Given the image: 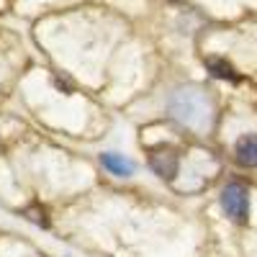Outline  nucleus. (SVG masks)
I'll use <instances>...</instances> for the list:
<instances>
[{"label":"nucleus","mask_w":257,"mask_h":257,"mask_svg":"<svg viewBox=\"0 0 257 257\" xmlns=\"http://www.w3.org/2000/svg\"><path fill=\"white\" fill-rule=\"evenodd\" d=\"M221 208L231 221L244 224L247 216H249V190H247V185L229 183L221 190Z\"/></svg>","instance_id":"2"},{"label":"nucleus","mask_w":257,"mask_h":257,"mask_svg":"<svg viewBox=\"0 0 257 257\" xmlns=\"http://www.w3.org/2000/svg\"><path fill=\"white\" fill-rule=\"evenodd\" d=\"M170 116L178 118L183 126L196 128V132H208L213 123V108L211 98L201 88H180L170 95Z\"/></svg>","instance_id":"1"},{"label":"nucleus","mask_w":257,"mask_h":257,"mask_svg":"<svg viewBox=\"0 0 257 257\" xmlns=\"http://www.w3.org/2000/svg\"><path fill=\"white\" fill-rule=\"evenodd\" d=\"M206 67H208V72H211L213 77L231 80V82H237V80H239V75L234 72V67H231L229 62H224V59H208V62H206Z\"/></svg>","instance_id":"6"},{"label":"nucleus","mask_w":257,"mask_h":257,"mask_svg":"<svg viewBox=\"0 0 257 257\" xmlns=\"http://www.w3.org/2000/svg\"><path fill=\"white\" fill-rule=\"evenodd\" d=\"M178 165H180V155L173 147H157V149H152V155H149V167H152L162 180H173L175 173H178Z\"/></svg>","instance_id":"3"},{"label":"nucleus","mask_w":257,"mask_h":257,"mask_svg":"<svg viewBox=\"0 0 257 257\" xmlns=\"http://www.w3.org/2000/svg\"><path fill=\"white\" fill-rule=\"evenodd\" d=\"M234 160L242 167H257V137L254 134H247L237 142V147H234Z\"/></svg>","instance_id":"5"},{"label":"nucleus","mask_w":257,"mask_h":257,"mask_svg":"<svg viewBox=\"0 0 257 257\" xmlns=\"http://www.w3.org/2000/svg\"><path fill=\"white\" fill-rule=\"evenodd\" d=\"M100 165L108 170L111 175H116V178H128V175H134V170H137V165L128 157L113 155V152H103L100 155Z\"/></svg>","instance_id":"4"}]
</instances>
